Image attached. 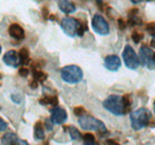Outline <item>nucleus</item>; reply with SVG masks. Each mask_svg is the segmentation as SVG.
I'll return each mask as SVG.
<instances>
[{
  "label": "nucleus",
  "instance_id": "obj_31",
  "mask_svg": "<svg viewBox=\"0 0 155 145\" xmlns=\"http://www.w3.org/2000/svg\"><path fill=\"white\" fill-rule=\"evenodd\" d=\"M134 1H136V2H138V1H142V0H134Z\"/></svg>",
  "mask_w": 155,
  "mask_h": 145
},
{
  "label": "nucleus",
  "instance_id": "obj_25",
  "mask_svg": "<svg viewBox=\"0 0 155 145\" xmlns=\"http://www.w3.org/2000/svg\"><path fill=\"white\" fill-rule=\"evenodd\" d=\"M7 128V124H6V121H4L1 118H0V131H5Z\"/></svg>",
  "mask_w": 155,
  "mask_h": 145
},
{
  "label": "nucleus",
  "instance_id": "obj_32",
  "mask_svg": "<svg viewBox=\"0 0 155 145\" xmlns=\"http://www.w3.org/2000/svg\"><path fill=\"white\" fill-rule=\"evenodd\" d=\"M0 54H1V47H0Z\"/></svg>",
  "mask_w": 155,
  "mask_h": 145
},
{
  "label": "nucleus",
  "instance_id": "obj_12",
  "mask_svg": "<svg viewBox=\"0 0 155 145\" xmlns=\"http://www.w3.org/2000/svg\"><path fill=\"white\" fill-rule=\"evenodd\" d=\"M8 34H10V36L12 37V38H15V39H23L24 38V30H23V27L18 25V24H12V25H10V27H8Z\"/></svg>",
  "mask_w": 155,
  "mask_h": 145
},
{
  "label": "nucleus",
  "instance_id": "obj_8",
  "mask_svg": "<svg viewBox=\"0 0 155 145\" xmlns=\"http://www.w3.org/2000/svg\"><path fill=\"white\" fill-rule=\"evenodd\" d=\"M92 27L93 30L99 34V35H107L109 31H110V27H109V24L107 21L105 20V18L100 14H96L93 18H92Z\"/></svg>",
  "mask_w": 155,
  "mask_h": 145
},
{
  "label": "nucleus",
  "instance_id": "obj_9",
  "mask_svg": "<svg viewBox=\"0 0 155 145\" xmlns=\"http://www.w3.org/2000/svg\"><path fill=\"white\" fill-rule=\"evenodd\" d=\"M120 64H122L120 58H119L117 55H109V56H106L105 60H104V66H105V68L109 69V70H111V72L118 70V69L120 68Z\"/></svg>",
  "mask_w": 155,
  "mask_h": 145
},
{
  "label": "nucleus",
  "instance_id": "obj_19",
  "mask_svg": "<svg viewBox=\"0 0 155 145\" xmlns=\"http://www.w3.org/2000/svg\"><path fill=\"white\" fill-rule=\"evenodd\" d=\"M68 132H69V136H71L72 139L77 140V139L80 138V132L78 131V128H75V127H73V126L68 127Z\"/></svg>",
  "mask_w": 155,
  "mask_h": 145
},
{
  "label": "nucleus",
  "instance_id": "obj_24",
  "mask_svg": "<svg viewBox=\"0 0 155 145\" xmlns=\"http://www.w3.org/2000/svg\"><path fill=\"white\" fill-rule=\"evenodd\" d=\"M94 140V137L92 134H85L84 136V142H92Z\"/></svg>",
  "mask_w": 155,
  "mask_h": 145
},
{
  "label": "nucleus",
  "instance_id": "obj_15",
  "mask_svg": "<svg viewBox=\"0 0 155 145\" xmlns=\"http://www.w3.org/2000/svg\"><path fill=\"white\" fill-rule=\"evenodd\" d=\"M34 133H35V138L37 140H41L44 138V130H43V125L41 123H36L35 128H34Z\"/></svg>",
  "mask_w": 155,
  "mask_h": 145
},
{
  "label": "nucleus",
  "instance_id": "obj_13",
  "mask_svg": "<svg viewBox=\"0 0 155 145\" xmlns=\"http://www.w3.org/2000/svg\"><path fill=\"white\" fill-rule=\"evenodd\" d=\"M58 7L62 12L69 14L75 12V5L73 2H71L69 0H58Z\"/></svg>",
  "mask_w": 155,
  "mask_h": 145
},
{
  "label": "nucleus",
  "instance_id": "obj_11",
  "mask_svg": "<svg viewBox=\"0 0 155 145\" xmlns=\"http://www.w3.org/2000/svg\"><path fill=\"white\" fill-rule=\"evenodd\" d=\"M2 60H4L5 64H7L8 67H13V68L18 67L20 63L19 54L16 53L15 50H10V51H7L6 54L4 55V58H2Z\"/></svg>",
  "mask_w": 155,
  "mask_h": 145
},
{
  "label": "nucleus",
  "instance_id": "obj_17",
  "mask_svg": "<svg viewBox=\"0 0 155 145\" xmlns=\"http://www.w3.org/2000/svg\"><path fill=\"white\" fill-rule=\"evenodd\" d=\"M19 58L20 62H23V64H28L29 63V60H30V56H29V50L28 49H21L19 51Z\"/></svg>",
  "mask_w": 155,
  "mask_h": 145
},
{
  "label": "nucleus",
  "instance_id": "obj_3",
  "mask_svg": "<svg viewBox=\"0 0 155 145\" xmlns=\"http://www.w3.org/2000/svg\"><path fill=\"white\" fill-rule=\"evenodd\" d=\"M61 27L66 35L71 37L82 36L85 32V27H84L82 23H80L77 19L71 18V17H66L61 20Z\"/></svg>",
  "mask_w": 155,
  "mask_h": 145
},
{
  "label": "nucleus",
  "instance_id": "obj_22",
  "mask_svg": "<svg viewBox=\"0 0 155 145\" xmlns=\"http://www.w3.org/2000/svg\"><path fill=\"white\" fill-rule=\"evenodd\" d=\"M97 6L101 10V11L106 8V5H105V2H104L103 0H97Z\"/></svg>",
  "mask_w": 155,
  "mask_h": 145
},
{
  "label": "nucleus",
  "instance_id": "obj_1",
  "mask_svg": "<svg viewBox=\"0 0 155 145\" xmlns=\"http://www.w3.org/2000/svg\"><path fill=\"white\" fill-rule=\"evenodd\" d=\"M150 120H152V113L147 108H138L130 114V124L135 131L148 126Z\"/></svg>",
  "mask_w": 155,
  "mask_h": 145
},
{
  "label": "nucleus",
  "instance_id": "obj_18",
  "mask_svg": "<svg viewBox=\"0 0 155 145\" xmlns=\"http://www.w3.org/2000/svg\"><path fill=\"white\" fill-rule=\"evenodd\" d=\"M34 79H35V81L42 82V81H44L47 79V74H44L39 69H34Z\"/></svg>",
  "mask_w": 155,
  "mask_h": 145
},
{
  "label": "nucleus",
  "instance_id": "obj_5",
  "mask_svg": "<svg viewBox=\"0 0 155 145\" xmlns=\"http://www.w3.org/2000/svg\"><path fill=\"white\" fill-rule=\"evenodd\" d=\"M79 125L86 131H98V132L106 131L105 124L92 115H86V114L81 115L79 118Z\"/></svg>",
  "mask_w": 155,
  "mask_h": 145
},
{
  "label": "nucleus",
  "instance_id": "obj_26",
  "mask_svg": "<svg viewBox=\"0 0 155 145\" xmlns=\"http://www.w3.org/2000/svg\"><path fill=\"white\" fill-rule=\"evenodd\" d=\"M118 26H119V29H125L127 27V23L123 19H118Z\"/></svg>",
  "mask_w": 155,
  "mask_h": 145
},
{
  "label": "nucleus",
  "instance_id": "obj_6",
  "mask_svg": "<svg viewBox=\"0 0 155 145\" xmlns=\"http://www.w3.org/2000/svg\"><path fill=\"white\" fill-rule=\"evenodd\" d=\"M140 63L148 69L155 68V53L147 45H142L140 49Z\"/></svg>",
  "mask_w": 155,
  "mask_h": 145
},
{
  "label": "nucleus",
  "instance_id": "obj_16",
  "mask_svg": "<svg viewBox=\"0 0 155 145\" xmlns=\"http://www.w3.org/2000/svg\"><path fill=\"white\" fill-rule=\"evenodd\" d=\"M39 104L42 105H51V106H55L58 104V99L55 96H44L43 99L39 100Z\"/></svg>",
  "mask_w": 155,
  "mask_h": 145
},
{
  "label": "nucleus",
  "instance_id": "obj_30",
  "mask_svg": "<svg viewBox=\"0 0 155 145\" xmlns=\"http://www.w3.org/2000/svg\"><path fill=\"white\" fill-rule=\"evenodd\" d=\"M18 144L19 145H29L25 140H19V139H18Z\"/></svg>",
  "mask_w": 155,
  "mask_h": 145
},
{
  "label": "nucleus",
  "instance_id": "obj_20",
  "mask_svg": "<svg viewBox=\"0 0 155 145\" xmlns=\"http://www.w3.org/2000/svg\"><path fill=\"white\" fill-rule=\"evenodd\" d=\"M131 37H133V40H134L135 43H138V42L142 39V35H141L140 32H133Z\"/></svg>",
  "mask_w": 155,
  "mask_h": 145
},
{
  "label": "nucleus",
  "instance_id": "obj_7",
  "mask_svg": "<svg viewBox=\"0 0 155 145\" xmlns=\"http://www.w3.org/2000/svg\"><path fill=\"white\" fill-rule=\"evenodd\" d=\"M123 60H124L125 66H127L129 69L135 70V69L138 68V66H140V58H138L137 54L135 53V50H134L130 45H125V47H124V50H123Z\"/></svg>",
  "mask_w": 155,
  "mask_h": 145
},
{
  "label": "nucleus",
  "instance_id": "obj_2",
  "mask_svg": "<svg viewBox=\"0 0 155 145\" xmlns=\"http://www.w3.org/2000/svg\"><path fill=\"white\" fill-rule=\"evenodd\" d=\"M103 106L106 111H109L110 113L115 115H122L128 112V109L124 105V101H123V96L120 95H110L109 98L104 100Z\"/></svg>",
  "mask_w": 155,
  "mask_h": 145
},
{
  "label": "nucleus",
  "instance_id": "obj_33",
  "mask_svg": "<svg viewBox=\"0 0 155 145\" xmlns=\"http://www.w3.org/2000/svg\"><path fill=\"white\" fill-rule=\"evenodd\" d=\"M154 112H155V106H154Z\"/></svg>",
  "mask_w": 155,
  "mask_h": 145
},
{
  "label": "nucleus",
  "instance_id": "obj_23",
  "mask_svg": "<svg viewBox=\"0 0 155 145\" xmlns=\"http://www.w3.org/2000/svg\"><path fill=\"white\" fill-rule=\"evenodd\" d=\"M147 30L152 34H155V23H152V24H148L147 25Z\"/></svg>",
  "mask_w": 155,
  "mask_h": 145
},
{
  "label": "nucleus",
  "instance_id": "obj_14",
  "mask_svg": "<svg viewBox=\"0 0 155 145\" xmlns=\"http://www.w3.org/2000/svg\"><path fill=\"white\" fill-rule=\"evenodd\" d=\"M18 143V138L13 133H7L2 138V145H13Z\"/></svg>",
  "mask_w": 155,
  "mask_h": 145
},
{
  "label": "nucleus",
  "instance_id": "obj_27",
  "mask_svg": "<svg viewBox=\"0 0 155 145\" xmlns=\"http://www.w3.org/2000/svg\"><path fill=\"white\" fill-rule=\"evenodd\" d=\"M19 75H21V76H28L29 75V70L26 68H21V69H19Z\"/></svg>",
  "mask_w": 155,
  "mask_h": 145
},
{
  "label": "nucleus",
  "instance_id": "obj_4",
  "mask_svg": "<svg viewBox=\"0 0 155 145\" xmlns=\"http://www.w3.org/2000/svg\"><path fill=\"white\" fill-rule=\"evenodd\" d=\"M82 70L80 67L71 64V66H66L61 69V77L64 82L74 85V83H79L82 80Z\"/></svg>",
  "mask_w": 155,
  "mask_h": 145
},
{
  "label": "nucleus",
  "instance_id": "obj_28",
  "mask_svg": "<svg viewBox=\"0 0 155 145\" xmlns=\"http://www.w3.org/2000/svg\"><path fill=\"white\" fill-rule=\"evenodd\" d=\"M84 145H98L94 140H92V142H84Z\"/></svg>",
  "mask_w": 155,
  "mask_h": 145
},
{
  "label": "nucleus",
  "instance_id": "obj_29",
  "mask_svg": "<svg viewBox=\"0 0 155 145\" xmlns=\"http://www.w3.org/2000/svg\"><path fill=\"white\" fill-rule=\"evenodd\" d=\"M43 16H44L45 18H47V16H48V8H47V7L43 8Z\"/></svg>",
  "mask_w": 155,
  "mask_h": 145
},
{
  "label": "nucleus",
  "instance_id": "obj_10",
  "mask_svg": "<svg viewBox=\"0 0 155 145\" xmlns=\"http://www.w3.org/2000/svg\"><path fill=\"white\" fill-rule=\"evenodd\" d=\"M51 121L56 125H61L67 120V112L61 107H55L51 109Z\"/></svg>",
  "mask_w": 155,
  "mask_h": 145
},
{
  "label": "nucleus",
  "instance_id": "obj_21",
  "mask_svg": "<svg viewBox=\"0 0 155 145\" xmlns=\"http://www.w3.org/2000/svg\"><path fill=\"white\" fill-rule=\"evenodd\" d=\"M74 113L77 114L78 117H81V115H84L85 114V109H84V107H75L74 108Z\"/></svg>",
  "mask_w": 155,
  "mask_h": 145
}]
</instances>
